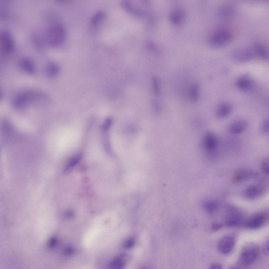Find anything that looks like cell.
I'll list each match as a JSON object with an SVG mask.
<instances>
[{
    "label": "cell",
    "instance_id": "6da1fadb",
    "mask_svg": "<svg viewBox=\"0 0 269 269\" xmlns=\"http://www.w3.org/2000/svg\"><path fill=\"white\" fill-rule=\"evenodd\" d=\"M66 32L64 27L59 24L51 25L47 29L45 34V40L49 45L54 46H59L64 42Z\"/></svg>",
    "mask_w": 269,
    "mask_h": 269
},
{
    "label": "cell",
    "instance_id": "7a4b0ae2",
    "mask_svg": "<svg viewBox=\"0 0 269 269\" xmlns=\"http://www.w3.org/2000/svg\"><path fill=\"white\" fill-rule=\"evenodd\" d=\"M259 253V249L256 244L252 242L246 244L241 251L239 261L240 263L245 266L250 265L257 259Z\"/></svg>",
    "mask_w": 269,
    "mask_h": 269
},
{
    "label": "cell",
    "instance_id": "3957f363",
    "mask_svg": "<svg viewBox=\"0 0 269 269\" xmlns=\"http://www.w3.org/2000/svg\"><path fill=\"white\" fill-rule=\"evenodd\" d=\"M202 147L207 155L212 157L215 155L219 145V138L216 134L211 131H208L204 136Z\"/></svg>",
    "mask_w": 269,
    "mask_h": 269
},
{
    "label": "cell",
    "instance_id": "277c9868",
    "mask_svg": "<svg viewBox=\"0 0 269 269\" xmlns=\"http://www.w3.org/2000/svg\"><path fill=\"white\" fill-rule=\"evenodd\" d=\"M230 31L224 28H220L215 30L211 35L210 44L213 46L220 47L229 44L232 38Z\"/></svg>",
    "mask_w": 269,
    "mask_h": 269
},
{
    "label": "cell",
    "instance_id": "5b68a950",
    "mask_svg": "<svg viewBox=\"0 0 269 269\" xmlns=\"http://www.w3.org/2000/svg\"><path fill=\"white\" fill-rule=\"evenodd\" d=\"M14 43L11 35L8 30L2 31L0 34V49L4 54L11 53L13 49Z\"/></svg>",
    "mask_w": 269,
    "mask_h": 269
},
{
    "label": "cell",
    "instance_id": "8992f818",
    "mask_svg": "<svg viewBox=\"0 0 269 269\" xmlns=\"http://www.w3.org/2000/svg\"><path fill=\"white\" fill-rule=\"evenodd\" d=\"M235 237L232 235H228L222 237L219 241L217 245L219 251L223 254H226L230 252L235 244Z\"/></svg>",
    "mask_w": 269,
    "mask_h": 269
},
{
    "label": "cell",
    "instance_id": "52a82bcc",
    "mask_svg": "<svg viewBox=\"0 0 269 269\" xmlns=\"http://www.w3.org/2000/svg\"><path fill=\"white\" fill-rule=\"evenodd\" d=\"M267 216L263 213L255 214L249 217L245 223V225L251 229L259 228L264 224L267 220Z\"/></svg>",
    "mask_w": 269,
    "mask_h": 269
},
{
    "label": "cell",
    "instance_id": "ba28073f",
    "mask_svg": "<svg viewBox=\"0 0 269 269\" xmlns=\"http://www.w3.org/2000/svg\"><path fill=\"white\" fill-rule=\"evenodd\" d=\"M234 58L240 62L248 61L255 58L252 49L241 48L235 50L233 54Z\"/></svg>",
    "mask_w": 269,
    "mask_h": 269
},
{
    "label": "cell",
    "instance_id": "9c48e42d",
    "mask_svg": "<svg viewBox=\"0 0 269 269\" xmlns=\"http://www.w3.org/2000/svg\"><path fill=\"white\" fill-rule=\"evenodd\" d=\"M241 214L236 210L230 208L225 220L224 225L227 226H234L239 225L242 220Z\"/></svg>",
    "mask_w": 269,
    "mask_h": 269
},
{
    "label": "cell",
    "instance_id": "30bf717a",
    "mask_svg": "<svg viewBox=\"0 0 269 269\" xmlns=\"http://www.w3.org/2000/svg\"><path fill=\"white\" fill-rule=\"evenodd\" d=\"M235 12V7L231 3L223 4L220 7L219 14L220 17L224 19H228L232 17Z\"/></svg>",
    "mask_w": 269,
    "mask_h": 269
},
{
    "label": "cell",
    "instance_id": "8fae6325",
    "mask_svg": "<svg viewBox=\"0 0 269 269\" xmlns=\"http://www.w3.org/2000/svg\"><path fill=\"white\" fill-rule=\"evenodd\" d=\"M248 127L247 122L245 120H240L236 121L230 125V132L234 134H239L245 132Z\"/></svg>",
    "mask_w": 269,
    "mask_h": 269
},
{
    "label": "cell",
    "instance_id": "7c38bea8",
    "mask_svg": "<svg viewBox=\"0 0 269 269\" xmlns=\"http://www.w3.org/2000/svg\"><path fill=\"white\" fill-rule=\"evenodd\" d=\"M255 58L262 60L266 59L268 57V51L267 47L260 43H255L252 49Z\"/></svg>",
    "mask_w": 269,
    "mask_h": 269
},
{
    "label": "cell",
    "instance_id": "4fadbf2b",
    "mask_svg": "<svg viewBox=\"0 0 269 269\" xmlns=\"http://www.w3.org/2000/svg\"><path fill=\"white\" fill-rule=\"evenodd\" d=\"M257 175L254 171L249 169H242L237 171L234 174V179L240 182L250 179Z\"/></svg>",
    "mask_w": 269,
    "mask_h": 269
},
{
    "label": "cell",
    "instance_id": "5bb4252c",
    "mask_svg": "<svg viewBox=\"0 0 269 269\" xmlns=\"http://www.w3.org/2000/svg\"><path fill=\"white\" fill-rule=\"evenodd\" d=\"M231 106L229 104L223 103L219 105L216 109V117L222 120L229 116L232 111Z\"/></svg>",
    "mask_w": 269,
    "mask_h": 269
},
{
    "label": "cell",
    "instance_id": "9a60e30c",
    "mask_svg": "<svg viewBox=\"0 0 269 269\" xmlns=\"http://www.w3.org/2000/svg\"><path fill=\"white\" fill-rule=\"evenodd\" d=\"M263 187L258 185H252L248 187L245 191L244 194L247 198L253 199L262 194L264 191Z\"/></svg>",
    "mask_w": 269,
    "mask_h": 269
},
{
    "label": "cell",
    "instance_id": "2e32d148",
    "mask_svg": "<svg viewBox=\"0 0 269 269\" xmlns=\"http://www.w3.org/2000/svg\"><path fill=\"white\" fill-rule=\"evenodd\" d=\"M236 85L237 88L242 91H249L252 88L253 83L251 78L247 76L240 77L237 80Z\"/></svg>",
    "mask_w": 269,
    "mask_h": 269
},
{
    "label": "cell",
    "instance_id": "e0dca14e",
    "mask_svg": "<svg viewBox=\"0 0 269 269\" xmlns=\"http://www.w3.org/2000/svg\"><path fill=\"white\" fill-rule=\"evenodd\" d=\"M104 13L102 11L97 12L92 16L91 21L92 29L96 30L99 27L104 19Z\"/></svg>",
    "mask_w": 269,
    "mask_h": 269
},
{
    "label": "cell",
    "instance_id": "ac0fdd59",
    "mask_svg": "<svg viewBox=\"0 0 269 269\" xmlns=\"http://www.w3.org/2000/svg\"><path fill=\"white\" fill-rule=\"evenodd\" d=\"M188 89V95L190 100L193 102H196L198 100L199 94V87L198 84L196 82L192 83Z\"/></svg>",
    "mask_w": 269,
    "mask_h": 269
},
{
    "label": "cell",
    "instance_id": "d6986e66",
    "mask_svg": "<svg viewBox=\"0 0 269 269\" xmlns=\"http://www.w3.org/2000/svg\"><path fill=\"white\" fill-rule=\"evenodd\" d=\"M81 153L77 154L71 157L67 163L64 169L65 173H68L80 161L82 158Z\"/></svg>",
    "mask_w": 269,
    "mask_h": 269
},
{
    "label": "cell",
    "instance_id": "ffe728a7",
    "mask_svg": "<svg viewBox=\"0 0 269 269\" xmlns=\"http://www.w3.org/2000/svg\"><path fill=\"white\" fill-rule=\"evenodd\" d=\"M123 257H118L114 259L111 263L110 267L115 269L121 268L123 267L125 262Z\"/></svg>",
    "mask_w": 269,
    "mask_h": 269
},
{
    "label": "cell",
    "instance_id": "44dd1931",
    "mask_svg": "<svg viewBox=\"0 0 269 269\" xmlns=\"http://www.w3.org/2000/svg\"><path fill=\"white\" fill-rule=\"evenodd\" d=\"M204 206L206 211L209 213H214L218 208L217 203L213 201H206L204 203Z\"/></svg>",
    "mask_w": 269,
    "mask_h": 269
},
{
    "label": "cell",
    "instance_id": "7402d4cb",
    "mask_svg": "<svg viewBox=\"0 0 269 269\" xmlns=\"http://www.w3.org/2000/svg\"><path fill=\"white\" fill-rule=\"evenodd\" d=\"M21 64L25 71L30 73H33L34 72L35 69L33 64L29 60L25 59L22 61Z\"/></svg>",
    "mask_w": 269,
    "mask_h": 269
},
{
    "label": "cell",
    "instance_id": "603a6c76",
    "mask_svg": "<svg viewBox=\"0 0 269 269\" xmlns=\"http://www.w3.org/2000/svg\"><path fill=\"white\" fill-rule=\"evenodd\" d=\"M170 17L172 21L174 23H179L182 18V14L179 11H174L172 13Z\"/></svg>",
    "mask_w": 269,
    "mask_h": 269
},
{
    "label": "cell",
    "instance_id": "cb8c5ba5",
    "mask_svg": "<svg viewBox=\"0 0 269 269\" xmlns=\"http://www.w3.org/2000/svg\"><path fill=\"white\" fill-rule=\"evenodd\" d=\"M47 72L49 75L54 76L57 74L58 72V67L54 64H50L47 68Z\"/></svg>",
    "mask_w": 269,
    "mask_h": 269
},
{
    "label": "cell",
    "instance_id": "d4e9b609",
    "mask_svg": "<svg viewBox=\"0 0 269 269\" xmlns=\"http://www.w3.org/2000/svg\"><path fill=\"white\" fill-rule=\"evenodd\" d=\"M261 132L263 134H267L269 131V121L266 119L262 123L260 127Z\"/></svg>",
    "mask_w": 269,
    "mask_h": 269
},
{
    "label": "cell",
    "instance_id": "484cf974",
    "mask_svg": "<svg viewBox=\"0 0 269 269\" xmlns=\"http://www.w3.org/2000/svg\"><path fill=\"white\" fill-rule=\"evenodd\" d=\"M269 157L267 156L265 157L262 161V167L265 173H268Z\"/></svg>",
    "mask_w": 269,
    "mask_h": 269
},
{
    "label": "cell",
    "instance_id": "4316f807",
    "mask_svg": "<svg viewBox=\"0 0 269 269\" xmlns=\"http://www.w3.org/2000/svg\"><path fill=\"white\" fill-rule=\"evenodd\" d=\"M134 241L133 239H130L127 240L124 244V247L127 249L132 248L134 244Z\"/></svg>",
    "mask_w": 269,
    "mask_h": 269
},
{
    "label": "cell",
    "instance_id": "83f0119b",
    "mask_svg": "<svg viewBox=\"0 0 269 269\" xmlns=\"http://www.w3.org/2000/svg\"><path fill=\"white\" fill-rule=\"evenodd\" d=\"M223 226V225L221 224L217 223H214L211 224V227L213 231H216L220 229Z\"/></svg>",
    "mask_w": 269,
    "mask_h": 269
},
{
    "label": "cell",
    "instance_id": "f1b7e54d",
    "mask_svg": "<svg viewBox=\"0 0 269 269\" xmlns=\"http://www.w3.org/2000/svg\"><path fill=\"white\" fill-rule=\"evenodd\" d=\"M269 241H267L263 245L262 248V251L263 253L267 255H269L268 250Z\"/></svg>",
    "mask_w": 269,
    "mask_h": 269
},
{
    "label": "cell",
    "instance_id": "f546056e",
    "mask_svg": "<svg viewBox=\"0 0 269 269\" xmlns=\"http://www.w3.org/2000/svg\"><path fill=\"white\" fill-rule=\"evenodd\" d=\"M209 268L211 269H220L222 268V266L220 264L217 263H214L211 264Z\"/></svg>",
    "mask_w": 269,
    "mask_h": 269
},
{
    "label": "cell",
    "instance_id": "4dcf8cb0",
    "mask_svg": "<svg viewBox=\"0 0 269 269\" xmlns=\"http://www.w3.org/2000/svg\"><path fill=\"white\" fill-rule=\"evenodd\" d=\"M154 87L155 88V92L157 95H158L159 93V83L158 80L157 79H155L154 80Z\"/></svg>",
    "mask_w": 269,
    "mask_h": 269
}]
</instances>
